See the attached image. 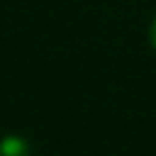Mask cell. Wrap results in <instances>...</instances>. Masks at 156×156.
<instances>
[{
  "label": "cell",
  "mask_w": 156,
  "mask_h": 156,
  "mask_svg": "<svg viewBox=\"0 0 156 156\" xmlns=\"http://www.w3.org/2000/svg\"><path fill=\"white\" fill-rule=\"evenodd\" d=\"M149 44H151V48L156 51V19L151 21V25H149Z\"/></svg>",
  "instance_id": "7a4b0ae2"
},
{
  "label": "cell",
  "mask_w": 156,
  "mask_h": 156,
  "mask_svg": "<svg viewBox=\"0 0 156 156\" xmlns=\"http://www.w3.org/2000/svg\"><path fill=\"white\" fill-rule=\"evenodd\" d=\"M32 147L21 136H5L0 140V156H30Z\"/></svg>",
  "instance_id": "6da1fadb"
}]
</instances>
